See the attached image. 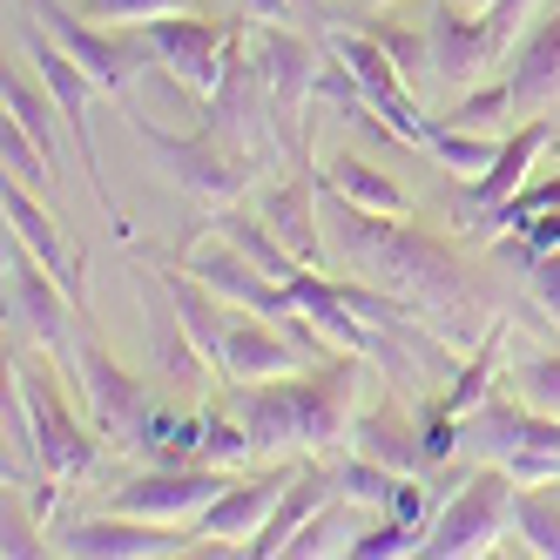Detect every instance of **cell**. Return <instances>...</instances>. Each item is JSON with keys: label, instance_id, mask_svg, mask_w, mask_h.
Masks as SVG:
<instances>
[{"label": "cell", "instance_id": "35", "mask_svg": "<svg viewBox=\"0 0 560 560\" xmlns=\"http://www.w3.org/2000/svg\"><path fill=\"white\" fill-rule=\"evenodd\" d=\"M0 155H8V176H21L27 189H55V170H48V149L34 142L14 115H8V129H0Z\"/></svg>", "mask_w": 560, "mask_h": 560}, {"label": "cell", "instance_id": "14", "mask_svg": "<svg viewBox=\"0 0 560 560\" xmlns=\"http://www.w3.org/2000/svg\"><path fill=\"white\" fill-rule=\"evenodd\" d=\"M55 553H68V560H170V553H196V534L129 520V513H102V520H68Z\"/></svg>", "mask_w": 560, "mask_h": 560}, {"label": "cell", "instance_id": "39", "mask_svg": "<svg viewBox=\"0 0 560 560\" xmlns=\"http://www.w3.org/2000/svg\"><path fill=\"white\" fill-rule=\"evenodd\" d=\"M189 0H82V14L108 21V27H149V21H163V14H183Z\"/></svg>", "mask_w": 560, "mask_h": 560}, {"label": "cell", "instance_id": "36", "mask_svg": "<svg viewBox=\"0 0 560 560\" xmlns=\"http://www.w3.org/2000/svg\"><path fill=\"white\" fill-rule=\"evenodd\" d=\"M358 27H365L398 68H406V82H425V74H432V42H425V34H406V27H392V21H358Z\"/></svg>", "mask_w": 560, "mask_h": 560}, {"label": "cell", "instance_id": "27", "mask_svg": "<svg viewBox=\"0 0 560 560\" xmlns=\"http://www.w3.org/2000/svg\"><path fill=\"white\" fill-rule=\"evenodd\" d=\"M351 453H365V459H378L385 472H425L432 459H425V439L398 419L392 406H378V412H358V425H351Z\"/></svg>", "mask_w": 560, "mask_h": 560}, {"label": "cell", "instance_id": "33", "mask_svg": "<svg viewBox=\"0 0 560 560\" xmlns=\"http://www.w3.org/2000/svg\"><path fill=\"white\" fill-rule=\"evenodd\" d=\"M331 479H338V506H392V487L406 472H385L365 453H345V459H331Z\"/></svg>", "mask_w": 560, "mask_h": 560}, {"label": "cell", "instance_id": "15", "mask_svg": "<svg viewBox=\"0 0 560 560\" xmlns=\"http://www.w3.org/2000/svg\"><path fill=\"white\" fill-rule=\"evenodd\" d=\"M291 479H298V466H270L257 479H230L217 493V506L196 520V553H230V547L244 553L257 540V527L277 513V500L291 493Z\"/></svg>", "mask_w": 560, "mask_h": 560}, {"label": "cell", "instance_id": "18", "mask_svg": "<svg viewBox=\"0 0 560 560\" xmlns=\"http://www.w3.org/2000/svg\"><path fill=\"white\" fill-rule=\"evenodd\" d=\"M189 270L203 277V284H210L223 304L257 311V317H270V325H298V317H304V311H298V298H291V284H277L270 270H257L244 250L230 244V236H223V244H210V250H196V257H189Z\"/></svg>", "mask_w": 560, "mask_h": 560}, {"label": "cell", "instance_id": "50", "mask_svg": "<svg viewBox=\"0 0 560 560\" xmlns=\"http://www.w3.org/2000/svg\"><path fill=\"white\" fill-rule=\"evenodd\" d=\"M372 8H392V0H372Z\"/></svg>", "mask_w": 560, "mask_h": 560}, {"label": "cell", "instance_id": "25", "mask_svg": "<svg viewBox=\"0 0 560 560\" xmlns=\"http://www.w3.org/2000/svg\"><path fill=\"white\" fill-rule=\"evenodd\" d=\"M338 500V479H331V459H317V466H298V479H291V493L284 500H277V513L264 520V527H257V540L244 547L250 560H277V553H284L291 540H298V527H304V520H317V513H325Z\"/></svg>", "mask_w": 560, "mask_h": 560}, {"label": "cell", "instance_id": "16", "mask_svg": "<svg viewBox=\"0 0 560 560\" xmlns=\"http://www.w3.org/2000/svg\"><path fill=\"white\" fill-rule=\"evenodd\" d=\"M142 42L155 48V61H163L183 89L217 95L223 68H230V48H236V34H223V27L203 21V14H163V21H149V27H142Z\"/></svg>", "mask_w": 560, "mask_h": 560}, {"label": "cell", "instance_id": "10", "mask_svg": "<svg viewBox=\"0 0 560 560\" xmlns=\"http://www.w3.org/2000/svg\"><path fill=\"white\" fill-rule=\"evenodd\" d=\"M472 432L493 446V459L520 479V487H553L560 479V419L534 412L527 398H487L472 412Z\"/></svg>", "mask_w": 560, "mask_h": 560}, {"label": "cell", "instance_id": "2", "mask_svg": "<svg viewBox=\"0 0 560 560\" xmlns=\"http://www.w3.org/2000/svg\"><path fill=\"white\" fill-rule=\"evenodd\" d=\"M372 358L331 351L304 372L284 378H257V385H230V412L244 419L250 446L277 459H338L351 453V425H358V398H365Z\"/></svg>", "mask_w": 560, "mask_h": 560}, {"label": "cell", "instance_id": "26", "mask_svg": "<svg viewBox=\"0 0 560 560\" xmlns=\"http://www.w3.org/2000/svg\"><path fill=\"white\" fill-rule=\"evenodd\" d=\"M149 298V338H155V358H163V372L176 378V385H203V378H217V365L203 358V345H196V331L183 325V311L170 304V291H163V277L142 291Z\"/></svg>", "mask_w": 560, "mask_h": 560}, {"label": "cell", "instance_id": "12", "mask_svg": "<svg viewBox=\"0 0 560 560\" xmlns=\"http://www.w3.org/2000/svg\"><path fill=\"white\" fill-rule=\"evenodd\" d=\"M21 385H27V406H34V453H42V472L68 479V487H82V479L102 466V432H89L82 419L68 412V398L55 392L48 372L21 365Z\"/></svg>", "mask_w": 560, "mask_h": 560}, {"label": "cell", "instance_id": "30", "mask_svg": "<svg viewBox=\"0 0 560 560\" xmlns=\"http://www.w3.org/2000/svg\"><path fill=\"white\" fill-rule=\"evenodd\" d=\"M0 95H8V115L48 149V163H55V155H61V102H55V89L48 82H27V74L8 68V89H0Z\"/></svg>", "mask_w": 560, "mask_h": 560}, {"label": "cell", "instance_id": "23", "mask_svg": "<svg viewBox=\"0 0 560 560\" xmlns=\"http://www.w3.org/2000/svg\"><path fill=\"white\" fill-rule=\"evenodd\" d=\"M317 176H291V183H270L264 189V203H257V217L284 236V250L298 257V264H311V270H325V210H317Z\"/></svg>", "mask_w": 560, "mask_h": 560}, {"label": "cell", "instance_id": "48", "mask_svg": "<svg viewBox=\"0 0 560 560\" xmlns=\"http://www.w3.org/2000/svg\"><path fill=\"white\" fill-rule=\"evenodd\" d=\"M459 8H472V14H487V8H493V0H459Z\"/></svg>", "mask_w": 560, "mask_h": 560}, {"label": "cell", "instance_id": "21", "mask_svg": "<svg viewBox=\"0 0 560 560\" xmlns=\"http://www.w3.org/2000/svg\"><path fill=\"white\" fill-rule=\"evenodd\" d=\"M425 42H432V74L446 89H479L487 61H500V34L487 27V14L459 8V0H439V8H432Z\"/></svg>", "mask_w": 560, "mask_h": 560}, {"label": "cell", "instance_id": "4", "mask_svg": "<svg viewBox=\"0 0 560 560\" xmlns=\"http://www.w3.org/2000/svg\"><path fill=\"white\" fill-rule=\"evenodd\" d=\"M8 325L27 331V338L42 345L68 378H74V365H82V338L95 331V325H89V311L55 284V270L27 250L14 230H8Z\"/></svg>", "mask_w": 560, "mask_h": 560}, {"label": "cell", "instance_id": "19", "mask_svg": "<svg viewBox=\"0 0 560 560\" xmlns=\"http://www.w3.org/2000/svg\"><path fill=\"white\" fill-rule=\"evenodd\" d=\"M547 142H560V129L547 122V115H527V122H520V129H513V136L500 142L493 170L466 183V217H472L479 230H493V217H500V210L513 203V196L534 183V163L547 155Z\"/></svg>", "mask_w": 560, "mask_h": 560}, {"label": "cell", "instance_id": "46", "mask_svg": "<svg viewBox=\"0 0 560 560\" xmlns=\"http://www.w3.org/2000/svg\"><path fill=\"white\" fill-rule=\"evenodd\" d=\"M392 520H406V527H419L425 534V487H419V472H406V479H398V487H392V506H385Z\"/></svg>", "mask_w": 560, "mask_h": 560}, {"label": "cell", "instance_id": "24", "mask_svg": "<svg viewBox=\"0 0 560 560\" xmlns=\"http://www.w3.org/2000/svg\"><path fill=\"white\" fill-rule=\"evenodd\" d=\"M298 372V351L284 345V325H270L257 311L230 304V345H223V385H257V378H284Z\"/></svg>", "mask_w": 560, "mask_h": 560}, {"label": "cell", "instance_id": "37", "mask_svg": "<svg viewBox=\"0 0 560 560\" xmlns=\"http://www.w3.org/2000/svg\"><path fill=\"white\" fill-rule=\"evenodd\" d=\"M506 115H520V108H513V89H506V82H479V89H466V102L446 115V122H453V129H493V122L506 129Z\"/></svg>", "mask_w": 560, "mask_h": 560}, {"label": "cell", "instance_id": "42", "mask_svg": "<svg viewBox=\"0 0 560 560\" xmlns=\"http://www.w3.org/2000/svg\"><path fill=\"white\" fill-rule=\"evenodd\" d=\"M547 8H553V0H493V8H487V27L500 34V48H513V42H520V34H527Z\"/></svg>", "mask_w": 560, "mask_h": 560}, {"label": "cell", "instance_id": "13", "mask_svg": "<svg viewBox=\"0 0 560 560\" xmlns=\"http://www.w3.org/2000/svg\"><path fill=\"white\" fill-rule=\"evenodd\" d=\"M338 55L351 61V74H358V89H365V102L385 115V129L406 142V149H425L432 122H425V108H419V95H412V82H406V68H398L365 27H338Z\"/></svg>", "mask_w": 560, "mask_h": 560}, {"label": "cell", "instance_id": "29", "mask_svg": "<svg viewBox=\"0 0 560 560\" xmlns=\"http://www.w3.org/2000/svg\"><path fill=\"white\" fill-rule=\"evenodd\" d=\"M136 453L149 466H203V412H155L136 432Z\"/></svg>", "mask_w": 560, "mask_h": 560}, {"label": "cell", "instance_id": "40", "mask_svg": "<svg viewBox=\"0 0 560 560\" xmlns=\"http://www.w3.org/2000/svg\"><path fill=\"white\" fill-rule=\"evenodd\" d=\"M345 553H351V560H398V553H419V527H406V520H385V527L358 534Z\"/></svg>", "mask_w": 560, "mask_h": 560}, {"label": "cell", "instance_id": "44", "mask_svg": "<svg viewBox=\"0 0 560 560\" xmlns=\"http://www.w3.org/2000/svg\"><path fill=\"white\" fill-rule=\"evenodd\" d=\"M331 506H338V500H331ZM331 506L317 513V520H304V527H298V540L284 547L291 560H311V553H338V547H345V540L331 547V534H338V513H331Z\"/></svg>", "mask_w": 560, "mask_h": 560}, {"label": "cell", "instance_id": "6", "mask_svg": "<svg viewBox=\"0 0 560 560\" xmlns=\"http://www.w3.org/2000/svg\"><path fill=\"white\" fill-rule=\"evenodd\" d=\"M513 500H520V479L493 459V466H479L466 472V487L446 500V513L425 527V560H479V553H493L500 534L513 527Z\"/></svg>", "mask_w": 560, "mask_h": 560}, {"label": "cell", "instance_id": "1", "mask_svg": "<svg viewBox=\"0 0 560 560\" xmlns=\"http://www.w3.org/2000/svg\"><path fill=\"white\" fill-rule=\"evenodd\" d=\"M325 236L338 244V257L365 277V284L406 298L425 325H439L446 345H479L487 331H500V311H493L487 291H479V277L439 244V236H425L419 223L358 210L338 189H325Z\"/></svg>", "mask_w": 560, "mask_h": 560}, {"label": "cell", "instance_id": "34", "mask_svg": "<svg viewBox=\"0 0 560 560\" xmlns=\"http://www.w3.org/2000/svg\"><path fill=\"white\" fill-rule=\"evenodd\" d=\"M257 446H250V432H244V419L236 412H203V466H223V472H236Z\"/></svg>", "mask_w": 560, "mask_h": 560}, {"label": "cell", "instance_id": "45", "mask_svg": "<svg viewBox=\"0 0 560 560\" xmlns=\"http://www.w3.org/2000/svg\"><path fill=\"white\" fill-rule=\"evenodd\" d=\"M419 439H425V459H432V466H439V459H453V453H459V419H446V412H425Z\"/></svg>", "mask_w": 560, "mask_h": 560}, {"label": "cell", "instance_id": "20", "mask_svg": "<svg viewBox=\"0 0 560 560\" xmlns=\"http://www.w3.org/2000/svg\"><path fill=\"white\" fill-rule=\"evenodd\" d=\"M8 230L55 270V284L89 311V264H82V250H74V236H68V230L55 223V210L42 203V189H27L21 176H8Z\"/></svg>", "mask_w": 560, "mask_h": 560}, {"label": "cell", "instance_id": "17", "mask_svg": "<svg viewBox=\"0 0 560 560\" xmlns=\"http://www.w3.org/2000/svg\"><path fill=\"white\" fill-rule=\"evenodd\" d=\"M74 385H82L89 412H95V432L108 439V446L136 453V432H142V419H149V385L115 365V358L95 345V331L82 338V365H74Z\"/></svg>", "mask_w": 560, "mask_h": 560}, {"label": "cell", "instance_id": "47", "mask_svg": "<svg viewBox=\"0 0 560 560\" xmlns=\"http://www.w3.org/2000/svg\"><path fill=\"white\" fill-rule=\"evenodd\" d=\"M236 8H244V14H250L257 27H264V21H291V14H298L291 0H236Z\"/></svg>", "mask_w": 560, "mask_h": 560}, {"label": "cell", "instance_id": "32", "mask_svg": "<svg viewBox=\"0 0 560 560\" xmlns=\"http://www.w3.org/2000/svg\"><path fill=\"white\" fill-rule=\"evenodd\" d=\"M513 534L527 540V553L560 560V500H553V487H520V500H513Z\"/></svg>", "mask_w": 560, "mask_h": 560}, {"label": "cell", "instance_id": "9", "mask_svg": "<svg viewBox=\"0 0 560 560\" xmlns=\"http://www.w3.org/2000/svg\"><path fill=\"white\" fill-rule=\"evenodd\" d=\"M217 142L230 149H244L257 155V163H277V155H291L284 149V129H277V108H270V89H264V74H257V55L236 42L230 48V68H223V82L210 95V122H203Z\"/></svg>", "mask_w": 560, "mask_h": 560}, {"label": "cell", "instance_id": "11", "mask_svg": "<svg viewBox=\"0 0 560 560\" xmlns=\"http://www.w3.org/2000/svg\"><path fill=\"white\" fill-rule=\"evenodd\" d=\"M236 472L223 466H149L136 479H122V487L108 493V513H129V520H155V527H189L217 506V493L230 487Z\"/></svg>", "mask_w": 560, "mask_h": 560}, {"label": "cell", "instance_id": "31", "mask_svg": "<svg viewBox=\"0 0 560 560\" xmlns=\"http://www.w3.org/2000/svg\"><path fill=\"white\" fill-rule=\"evenodd\" d=\"M500 142H506V136H487V129H453V122L425 136V149H432V155H439V163H446L459 183L487 176V170H493V155H500Z\"/></svg>", "mask_w": 560, "mask_h": 560}, {"label": "cell", "instance_id": "8", "mask_svg": "<svg viewBox=\"0 0 560 560\" xmlns=\"http://www.w3.org/2000/svg\"><path fill=\"white\" fill-rule=\"evenodd\" d=\"M257 55V74H264V89H270V108H277V129H284V149H291V163H304V149H311V95H317V48L304 42V34H291V21H264V34L250 42Z\"/></svg>", "mask_w": 560, "mask_h": 560}, {"label": "cell", "instance_id": "3", "mask_svg": "<svg viewBox=\"0 0 560 560\" xmlns=\"http://www.w3.org/2000/svg\"><path fill=\"white\" fill-rule=\"evenodd\" d=\"M129 129H136V142L155 155V170H163L183 196H196L203 210H230V203H244V196L257 189V155H244V149H230V142H217L210 129H196V136H170V129H155L149 115H129Z\"/></svg>", "mask_w": 560, "mask_h": 560}, {"label": "cell", "instance_id": "43", "mask_svg": "<svg viewBox=\"0 0 560 560\" xmlns=\"http://www.w3.org/2000/svg\"><path fill=\"white\" fill-rule=\"evenodd\" d=\"M527 298H534V304L553 317V331H560V250L527 264Z\"/></svg>", "mask_w": 560, "mask_h": 560}, {"label": "cell", "instance_id": "28", "mask_svg": "<svg viewBox=\"0 0 560 560\" xmlns=\"http://www.w3.org/2000/svg\"><path fill=\"white\" fill-rule=\"evenodd\" d=\"M317 183L338 189L345 203L358 210H378V217H406V189H398L392 176H378L365 155H331V163H317Z\"/></svg>", "mask_w": 560, "mask_h": 560}, {"label": "cell", "instance_id": "49", "mask_svg": "<svg viewBox=\"0 0 560 560\" xmlns=\"http://www.w3.org/2000/svg\"><path fill=\"white\" fill-rule=\"evenodd\" d=\"M291 8H298V14H304V8H317V0H291Z\"/></svg>", "mask_w": 560, "mask_h": 560}, {"label": "cell", "instance_id": "41", "mask_svg": "<svg viewBox=\"0 0 560 560\" xmlns=\"http://www.w3.org/2000/svg\"><path fill=\"white\" fill-rule=\"evenodd\" d=\"M0 540H8V547H0V553H8V560H34V553H55V547H42V534H34V513H27V500L8 487V520H0Z\"/></svg>", "mask_w": 560, "mask_h": 560}, {"label": "cell", "instance_id": "22", "mask_svg": "<svg viewBox=\"0 0 560 560\" xmlns=\"http://www.w3.org/2000/svg\"><path fill=\"white\" fill-rule=\"evenodd\" d=\"M506 89H513V108L520 115H553V102H560V0L513 42Z\"/></svg>", "mask_w": 560, "mask_h": 560}, {"label": "cell", "instance_id": "38", "mask_svg": "<svg viewBox=\"0 0 560 560\" xmlns=\"http://www.w3.org/2000/svg\"><path fill=\"white\" fill-rule=\"evenodd\" d=\"M513 398H527L534 412H553V419H560V351L527 358V365L513 372Z\"/></svg>", "mask_w": 560, "mask_h": 560}, {"label": "cell", "instance_id": "5", "mask_svg": "<svg viewBox=\"0 0 560 560\" xmlns=\"http://www.w3.org/2000/svg\"><path fill=\"white\" fill-rule=\"evenodd\" d=\"M21 48H27V61H34V74H42V82L55 89V102H61V122H68V136H74V155H82V176H89V189H95V203H102V217L115 223V236H129V217H122V203H115L108 196V176H102V149H95V74L74 61L55 34L42 27L27 14V27H21Z\"/></svg>", "mask_w": 560, "mask_h": 560}, {"label": "cell", "instance_id": "7", "mask_svg": "<svg viewBox=\"0 0 560 560\" xmlns=\"http://www.w3.org/2000/svg\"><path fill=\"white\" fill-rule=\"evenodd\" d=\"M27 14L42 21L55 42H61L74 61L95 74V89H102V95H115V102H122V95L136 89V74L155 61V48H149V42H136L129 27H108V21H95V14H68L61 0H27Z\"/></svg>", "mask_w": 560, "mask_h": 560}]
</instances>
